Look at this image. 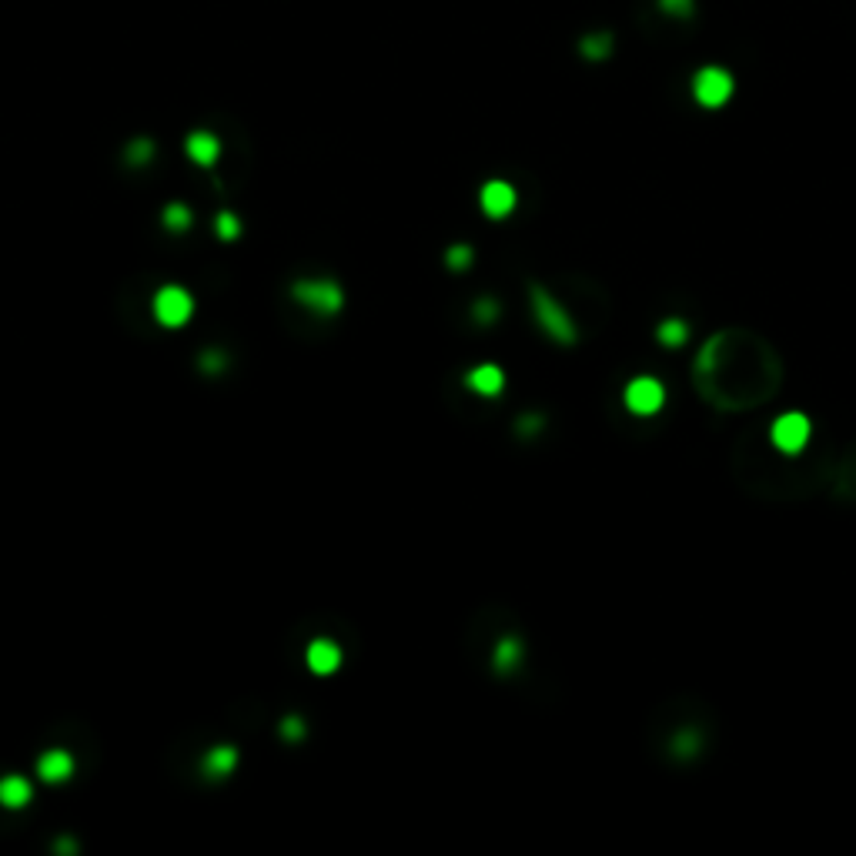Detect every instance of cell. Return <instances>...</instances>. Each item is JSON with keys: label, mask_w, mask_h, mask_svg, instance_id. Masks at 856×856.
Returning <instances> with one entry per match:
<instances>
[{"label": "cell", "mask_w": 856, "mask_h": 856, "mask_svg": "<svg viewBox=\"0 0 856 856\" xmlns=\"http://www.w3.org/2000/svg\"><path fill=\"white\" fill-rule=\"evenodd\" d=\"M235 763H238L235 746H214L211 753L204 756V766H208L211 776H228V773L235 770Z\"/></svg>", "instance_id": "13"}, {"label": "cell", "mask_w": 856, "mask_h": 856, "mask_svg": "<svg viewBox=\"0 0 856 856\" xmlns=\"http://www.w3.org/2000/svg\"><path fill=\"white\" fill-rule=\"evenodd\" d=\"M151 154H154V144H151V141H138V144L128 151V158L134 160V164H144V160H151Z\"/></svg>", "instance_id": "20"}, {"label": "cell", "mask_w": 856, "mask_h": 856, "mask_svg": "<svg viewBox=\"0 0 856 856\" xmlns=\"http://www.w3.org/2000/svg\"><path fill=\"white\" fill-rule=\"evenodd\" d=\"M37 776H41L44 783H51V786L67 783L74 776V756H71L67 749H47L41 760H37Z\"/></svg>", "instance_id": "7"}, {"label": "cell", "mask_w": 856, "mask_h": 856, "mask_svg": "<svg viewBox=\"0 0 856 856\" xmlns=\"http://www.w3.org/2000/svg\"><path fill=\"white\" fill-rule=\"evenodd\" d=\"M191 315H194V298L181 285H164V288L154 295V318H158L164 328H181V325L191 321Z\"/></svg>", "instance_id": "2"}, {"label": "cell", "mask_w": 856, "mask_h": 856, "mask_svg": "<svg viewBox=\"0 0 856 856\" xmlns=\"http://www.w3.org/2000/svg\"><path fill=\"white\" fill-rule=\"evenodd\" d=\"M733 87H736L733 74H729L726 67H716V64L696 71L693 77V97L703 107H723L729 97H733Z\"/></svg>", "instance_id": "1"}, {"label": "cell", "mask_w": 856, "mask_h": 856, "mask_svg": "<svg viewBox=\"0 0 856 856\" xmlns=\"http://www.w3.org/2000/svg\"><path fill=\"white\" fill-rule=\"evenodd\" d=\"M659 342L663 345H669V348H676V345H683L686 342V321H679V318H669L659 328Z\"/></svg>", "instance_id": "16"}, {"label": "cell", "mask_w": 856, "mask_h": 856, "mask_svg": "<svg viewBox=\"0 0 856 856\" xmlns=\"http://www.w3.org/2000/svg\"><path fill=\"white\" fill-rule=\"evenodd\" d=\"M532 305H535V315H539V321H542V328H546L556 342H572L576 338V332H572V321H569V315L562 308H559L556 301L549 298L546 291H535L532 295Z\"/></svg>", "instance_id": "4"}, {"label": "cell", "mask_w": 856, "mask_h": 856, "mask_svg": "<svg viewBox=\"0 0 856 856\" xmlns=\"http://www.w3.org/2000/svg\"><path fill=\"white\" fill-rule=\"evenodd\" d=\"M305 659H308V669L315 676H332L335 669L342 666V649H338L332 639H315L308 646Z\"/></svg>", "instance_id": "10"}, {"label": "cell", "mask_w": 856, "mask_h": 856, "mask_svg": "<svg viewBox=\"0 0 856 856\" xmlns=\"http://www.w3.org/2000/svg\"><path fill=\"white\" fill-rule=\"evenodd\" d=\"M666 402V392L656 378H636L629 388H626V405L636 412V415H653L659 412Z\"/></svg>", "instance_id": "5"}, {"label": "cell", "mask_w": 856, "mask_h": 856, "mask_svg": "<svg viewBox=\"0 0 856 856\" xmlns=\"http://www.w3.org/2000/svg\"><path fill=\"white\" fill-rule=\"evenodd\" d=\"M164 225L171 228V231H184V228L191 225V208L181 201H174L164 208Z\"/></svg>", "instance_id": "15"}, {"label": "cell", "mask_w": 856, "mask_h": 856, "mask_svg": "<svg viewBox=\"0 0 856 856\" xmlns=\"http://www.w3.org/2000/svg\"><path fill=\"white\" fill-rule=\"evenodd\" d=\"M31 796H34V790L24 776H4V780H0V806H7V810H24V806L31 802Z\"/></svg>", "instance_id": "12"}, {"label": "cell", "mask_w": 856, "mask_h": 856, "mask_svg": "<svg viewBox=\"0 0 856 856\" xmlns=\"http://www.w3.org/2000/svg\"><path fill=\"white\" fill-rule=\"evenodd\" d=\"M218 235L225 238V241H235V238L241 235V225H238V218L231 211L218 214Z\"/></svg>", "instance_id": "18"}, {"label": "cell", "mask_w": 856, "mask_h": 856, "mask_svg": "<svg viewBox=\"0 0 856 856\" xmlns=\"http://www.w3.org/2000/svg\"><path fill=\"white\" fill-rule=\"evenodd\" d=\"M806 439H810V422H806L802 415L790 412V415L776 418V425H773V442H776V449H783L786 455H793V452H800L802 445H806Z\"/></svg>", "instance_id": "6"}, {"label": "cell", "mask_w": 856, "mask_h": 856, "mask_svg": "<svg viewBox=\"0 0 856 856\" xmlns=\"http://www.w3.org/2000/svg\"><path fill=\"white\" fill-rule=\"evenodd\" d=\"M515 659H519V642H515V639H505L502 646H499V656H495V663H499V669H512Z\"/></svg>", "instance_id": "19"}, {"label": "cell", "mask_w": 856, "mask_h": 856, "mask_svg": "<svg viewBox=\"0 0 856 856\" xmlns=\"http://www.w3.org/2000/svg\"><path fill=\"white\" fill-rule=\"evenodd\" d=\"M291 295H295V301L298 305H305V308L311 311H321V315H335V311L342 308V288L335 285V281L328 278H308V281H298L295 288H291Z\"/></svg>", "instance_id": "3"}, {"label": "cell", "mask_w": 856, "mask_h": 856, "mask_svg": "<svg viewBox=\"0 0 856 856\" xmlns=\"http://www.w3.org/2000/svg\"><path fill=\"white\" fill-rule=\"evenodd\" d=\"M184 151H188V158H191L194 164L214 168L218 158H221V141H218V134H211V131H191L188 141H184Z\"/></svg>", "instance_id": "9"}, {"label": "cell", "mask_w": 856, "mask_h": 856, "mask_svg": "<svg viewBox=\"0 0 856 856\" xmlns=\"http://www.w3.org/2000/svg\"><path fill=\"white\" fill-rule=\"evenodd\" d=\"M582 54H586L588 61H602V57H609V54H612V37H609V34H592V37H586V41H582Z\"/></svg>", "instance_id": "14"}, {"label": "cell", "mask_w": 856, "mask_h": 856, "mask_svg": "<svg viewBox=\"0 0 856 856\" xmlns=\"http://www.w3.org/2000/svg\"><path fill=\"white\" fill-rule=\"evenodd\" d=\"M479 201H482V211L489 214V218H505V214H512L515 208V188L509 181H489L482 188Z\"/></svg>", "instance_id": "8"}, {"label": "cell", "mask_w": 856, "mask_h": 856, "mask_svg": "<svg viewBox=\"0 0 856 856\" xmlns=\"http://www.w3.org/2000/svg\"><path fill=\"white\" fill-rule=\"evenodd\" d=\"M659 7H663V14H669V17H679V21H686V17L693 14L696 0H659Z\"/></svg>", "instance_id": "17"}, {"label": "cell", "mask_w": 856, "mask_h": 856, "mask_svg": "<svg viewBox=\"0 0 856 856\" xmlns=\"http://www.w3.org/2000/svg\"><path fill=\"white\" fill-rule=\"evenodd\" d=\"M469 261H472V251H469V248H465V245L452 248V251H449V265L455 268V271H462V268L469 265Z\"/></svg>", "instance_id": "21"}, {"label": "cell", "mask_w": 856, "mask_h": 856, "mask_svg": "<svg viewBox=\"0 0 856 856\" xmlns=\"http://www.w3.org/2000/svg\"><path fill=\"white\" fill-rule=\"evenodd\" d=\"M469 385L472 392H479V395H499L505 385V374L499 365H479V368L469 372Z\"/></svg>", "instance_id": "11"}]
</instances>
